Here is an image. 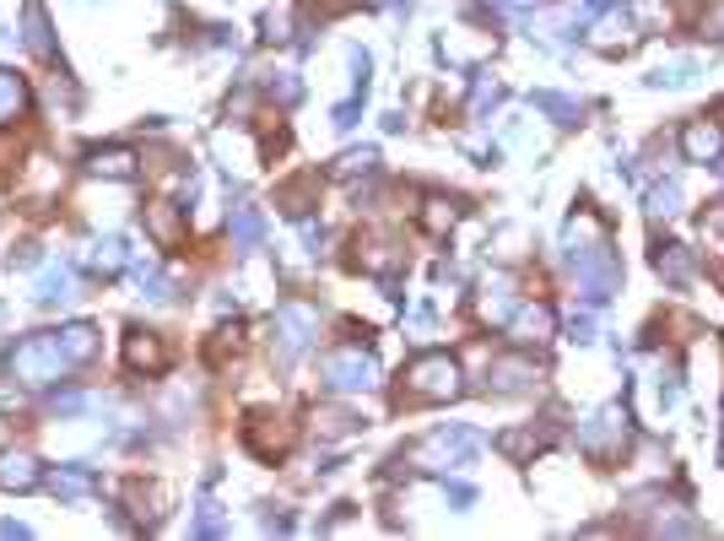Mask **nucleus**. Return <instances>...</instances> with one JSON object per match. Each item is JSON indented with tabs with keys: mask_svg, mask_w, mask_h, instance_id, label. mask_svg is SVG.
Instances as JSON below:
<instances>
[{
	"mask_svg": "<svg viewBox=\"0 0 724 541\" xmlns=\"http://www.w3.org/2000/svg\"><path fill=\"white\" fill-rule=\"evenodd\" d=\"M6 369H11V379L43 390V384H54V379L71 369V358H66L60 335H28V341H17V347L6 352Z\"/></svg>",
	"mask_w": 724,
	"mask_h": 541,
	"instance_id": "nucleus-1",
	"label": "nucleus"
},
{
	"mask_svg": "<svg viewBox=\"0 0 724 541\" xmlns=\"http://www.w3.org/2000/svg\"><path fill=\"white\" fill-rule=\"evenodd\" d=\"M573 271H579V288L590 292V303H605L611 292L622 288V266H616V250L595 239V244H573Z\"/></svg>",
	"mask_w": 724,
	"mask_h": 541,
	"instance_id": "nucleus-2",
	"label": "nucleus"
},
{
	"mask_svg": "<svg viewBox=\"0 0 724 541\" xmlns=\"http://www.w3.org/2000/svg\"><path fill=\"white\" fill-rule=\"evenodd\" d=\"M405 395L411 401H454L460 395V363L443 358V352H422L405 369Z\"/></svg>",
	"mask_w": 724,
	"mask_h": 541,
	"instance_id": "nucleus-3",
	"label": "nucleus"
},
{
	"mask_svg": "<svg viewBox=\"0 0 724 541\" xmlns=\"http://www.w3.org/2000/svg\"><path fill=\"white\" fill-rule=\"evenodd\" d=\"M324 384H330L335 395H362V390H373V384H379V363H373V352H362V347H341V352H330V358H324Z\"/></svg>",
	"mask_w": 724,
	"mask_h": 541,
	"instance_id": "nucleus-4",
	"label": "nucleus"
},
{
	"mask_svg": "<svg viewBox=\"0 0 724 541\" xmlns=\"http://www.w3.org/2000/svg\"><path fill=\"white\" fill-rule=\"evenodd\" d=\"M579 444L590 450V455H616L622 444H627V412L622 407H601L595 417H584V428H579Z\"/></svg>",
	"mask_w": 724,
	"mask_h": 541,
	"instance_id": "nucleus-5",
	"label": "nucleus"
},
{
	"mask_svg": "<svg viewBox=\"0 0 724 541\" xmlns=\"http://www.w3.org/2000/svg\"><path fill=\"white\" fill-rule=\"evenodd\" d=\"M243 444H249L260 460H282L286 450H292V428H286L282 417L260 412V417H249V422H243Z\"/></svg>",
	"mask_w": 724,
	"mask_h": 541,
	"instance_id": "nucleus-6",
	"label": "nucleus"
},
{
	"mask_svg": "<svg viewBox=\"0 0 724 541\" xmlns=\"http://www.w3.org/2000/svg\"><path fill=\"white\" fill-rule=\"evenodd\" d=\"M276 331H282V358H298L314 341V331H320V314L303 309V303H282L276 309Z\"/></svg>",
	"mask_w": 724,
	"mask_h": 541,
	"instance_id": "nucleus-7",
	"label": "nucleus"
},
{
	"mask_svg": "<svg viewBox=\"0 0 724 541\" xmlns=\"http://www.w3.org/2000/svg\"><path fill=\"white\" fill-rule=\"evenodd\" d=\"M552 325H557V314H552L546 303H520V309L509 314V335H514L520 347H546V341H552Z\"/></svg>",
	"mask_w": 724,
	"mask_h": 541,
	"instance_id": "nucleus-8",
	"label": "nucleus"
},
{
	"mask_svg": "<svg viewBox=\"0 0 724 541\" xmlns=\"http://www.w3.org/2000/svg\"><path fill=\"white\" fill-rule=\"evenodd\" d=\"M682 152H686V163H720L724 158V130L703 114V120H686L682 130Z\"/></svg>",
	"mask_w": 724,
	"mask_h": 541,
	"instance_id": "nucleus-9",
	"label": "nucleus"
},
{
	"mask_svg": "<svg viewBox=\"0 0 724 541\" xmlns=\"http://www.w3.org/2000/svg\"><path fill=\"white\" fill-rule=\"evenodd\" d=\"M124 369H130V374H162V369H168V347H162V335H152V331L124 335Z\"/></svg>",
	"mask_w": 724,
	"mask_h": 541,
	"instance_id": "nucleus-10",
	"label": "nucleus"
},
{
	"mask_svg": "<svg viewBox=\"0 0 724 541\" xmlns=\"http://www.w3.org/2000/svg\"><path fill=\"white\" fill-rule=\"evenodd\" d=\"M39 482H43V471L33 455H22V450H6V455H0V488H6V493H33Z\"/></svg>",
	"mask_w": 724,
	"mask_h": 541,
	"instance_id": "nucleus-11",
	"label": "nucleus"
},
{
	"mask_svg": "<svg viewBox=\"0 0 724 541\" xmlns=\"http://www.w3.org/2000/svg\"><path fill=\"white\" fill-rule=\"evenodd\" d=\"M471 450H476V433H465V428H454V433H449V428H439V433H428V439H422V450H416V455L411 460H465L471 455Z\"/></svg>",
	"mask_w": 724,
	"mask_h": 541,
	"instance_id": "nucleus-12",
	"label": "nucleus"
},
{
	"mask_svg": "<svg viewBox=\"0 0 724 541\" xmlns=\"http://www.w3.org/2000/svg\"><path fill=\"white\" fill-rule=\"evenodd\" d=\"M530 379H541V369H535L530 358H497L486 384H492V390H530Z\"/></svg>",
	"mask_w": 724,
	"mask_h": 541,
	"instance_id": "nucleus-13",
	"label": "nucleus"
},
{
	"mask_svg": "<svg viewBox=\"0 0 724 541\" xmlns=\"http://www.w3.org/2000/svg\"><path fill=\"white\" fill-rule=\"evenodd\" d=\"M590 43L595 49H627L633 43V17L627 11H605L601 22L590 28Z\"/></svg>",
	"mask_w": 724,
	"mask_h": 541,
	"instance_id": "nucleus-14",
	"label": "nucleus"
},
{
	"mask_svg": "<svg viewBox=\"0 0 724 541\" xmlns=\"http://www.w3.org/2000/svg\"><path fill=\"white\" fill-rule=\"evenodd\" d=\"M654 271H660L665 282H676V288H686V282L697 277V260H692V250H686V244H665V250L654 254Z\"/></svg>",
	"mask_w": 724,
	"mask_h": 541,
	"instance_id": "nucleus-15",
	"label": "nucleus"
},
{
	"mask_svg": "<svg viewBox=\"0 0 724 541\" xmlns=\"http://www.w3.org/2000/svg\"><path fill=\"white\" fill-rule=\"evenodd\" d=\"M22 43H28L39 60H54V43H49V17H43L39 0H28V6H22Z\"/></svg>",
	"mask_w": 724,
	"mask_h": 541,
	"instance_id": "nucleus-16",
	"label": "nucleus"
},
{
	"mask_svg": "<svg viewBox=\"0 0 724 541\" xmlns=\"http://www.w3.org/2000/svg\"><path fill=\"white\" fill-rule=\"evenodd\" d=\"M87 168L103 173V179H135V152L130 147H98V152H87Z\"/></svg>",
	"mask_w": 724,
	"mask_h": 541,
	"instance_id": "nucleus-17",
	"label": "nucleus"
},
{
	"mask_svg": "<svg viewBox=\"0 0 724 541\" xmlns=\"http://www.w3.org/2000/svg\"><path fill=\"white\" fill-rule=\"evenodd\" d=\"M147 228H152V239H158L162 250H173V244L184 239V217H179V207H168V201L147 207Z\"/></svg>",
	"mask_w": 724,
	"mask_h": 541,
	"instance_id": "nucleus-18",
	"label": "nucleus"
},
{
	"mask_svg": "<svg viewBox=\"0 0 724 541\" xmlns=\"http://www.w3.org/2000/svg\"><path fill=\"white\" fill-rule=\"evenodd\" d=\"M454 222H460V207H454L449 196H428V201H422V228H428L433 239H443Z\"/></svg>",
	"mask_w": 724,
	"mask_h": 541,
	"instance_id": "nucleus-19",
	"label": "nucleus"
},
{
	"mask_svg": "<svg viewBox=\"0 0 724 541\" xmlns=\"http://www.w3.org/2000/svg\"><path fill=\"white\" fill-rule=\"evenodd\" d=\"M228 233H233V244H239V250H254V244H260V211H254V207H233V217H228Z\"/></svg>",
	"mask_w": 724,
	"mask_h": 541,
	"instance_id": "nucleus-20",
	"label": "nucleus"
},
{
	"mask_svg": "<svg viewBox=\"0 0 724 541\" xmlns=\"http://www.w3.org/2000/svg\"><path fill=\"white\" fill-rule=\"evenodd\" d=\"M509 314H514V298H509V277H497V288L482 292V320H497V325H509Z\"/></svg>",
	"mask_w": 724,
	"mask_h": 541,
	"instance_id": "nucleus-21",
	"label": "nucleus"
},
{
	"mask_svg": "<svg viewBox=\"0 0 724 541\" xmlns=\"http://www.w3.org/2000/svg\"><path fill=\"white\" fill-rule=\"evenodd\" d=\"M22 103H28V87L17 82L11 71H0V126H6V120H17V114H22Z\"/></svg>",
	"mask_w": 724,
	"mask_h": 541,
	"instance_id": "nucleus-22",
	"label": "nucleus"
},
{
	"mask_svg": "<svg viewBox=\"0 0 724 541\" xmlns=\"http://www.w3.org/2000/svg\"><path fill=\"white\" fill-rule=\"evenodd\" d=\"M644 211L654 222H660V217H676V211H682V190H676V184H654L644 196Z\"/></svg>",
	"mask_w": 724,
	"mask_h": 541,
	"instance_id": "nucleus-23",
	"label": "nucleus"
},
{
	"mask_svg": "<svg viewBox=\"0 0 724 541\" xmlns=\"http://www.w3.org/2000/svg\"><path fill=\"white\" fill-rule=\"evenodd\" d=\"M92 325H71V331H60V347H66V358H71V363H81V358H92V347H98V341H92Z\"/></svg>",
	"mask_w": 724,
	"mask_h": 541,
	"instance_id": "nucleus-24",
	"label": "nucleus"
},
{
	"mask_svg": "<svg viewBox=\"0 0 724 541\" xmlns=\"http://www.w3.org/2000/svg\"><path fill=\"white\" fill-rule=\"evenodd\" d=\"M39 298H43V303H54V298L66 303V298H71V271H60V266H49V271H43V277H39Z\"/></svg>",
	"mask_w": 724,
	"mask_h": 541,
	"instance_id": "nucleus-25",
	"label": "nucleus"
},
{
	"mask_svg": "<svg viewBox=\"0 0 724 541\" xmlns=\"http://www.w3.org/2000/svg\"><path fill=\"white\" fill-rule=\"evenodd\" d=\"M49 488H54L60 499H81V493L92 488V477H87V471H54V477H49Z\"/></svg>",
	"mask_w": 724,
	"mask_h": 541,
	"instance_id": "nucleus-26",
	"label": "nucleus"
},
{
	"mask_svg": "<svg viewBox=\"0 0 724 541\" xmlns=\"http://www.w3.org/2000/svg\"><path fill=\"white\" fill-rule=\"evenodd\" d=\"M92 266H98L103 277H114V271L124 266V244H120V239H103V244L92 250Z\"/></svg>",
	"mask_w": 724,
	"mask_h": 541,
	"instance_id": "nucleus-27",
	"label": "nucleus"
},
{
	"mask_svg": "<svg viewBox=\"0 0 724 541\" xmlns=\"http://www.w3.org/2000/svg\"><path fill=\"white\" fill-rule=\"evenodd\" d=\"M535 109L557 114V126H573V120H579V103H567V98H557V92H535Z\"/></svg>",
	"mask_w": 724,
	"mask_h": 541,
	"instance_id": "nucleus-28",
	"label": "nucleus"
},
{
	"mask_svg": "<svg viewBox=\"0 0 724 541\" xmlns=\"http://www.w3.org/2000/svg\"><path fill=\"white\" fill-rule=\"evenodd\" d=\"M314 422H320V433H330V439H341V433H352L358 422H352V412H341V407H324V412H314Z\"/></svg>",
	"mask_w": 724,
	"mask_h": 541,
	"instance_id": "nucleus-29",
	"label": "nucleus"
},
{
	"mask_svg": "<svg viewBox=\"0 0 724 541\" xmlns=\"http://www.w3.org/2000/svg\"><path fill=\"white\" fill-rule=\"evenodd\" d=\"M373 163H379V152H373V147H362V152H346V158L335 163V173H346V179H352V173H368Z\"/></svg>",
	"mask_w": 724,
	"mask_h": 541,
	"instance_id": "nucleus-30",
	"label": "nucleus"
},
{
	"mask_svg": "<svg viewBox=\"0 0 724 541\" xmlns=\"http://www.w3.org/2000/svg\"><path fill=\"white\" fill-rule=\"evenodd\" d=\"M703 33H708V39H724V0H714V6L703 11Z\"/></svg>",
	"mask_w": 724,
	"mask_h": 541,
	"instance_id": "nucleus-31",
	"label": "nucleus"
},
{
	"mask_svg": "<svg viewBox=\"0 0 724 541\" xmlns=\"http://www.w3.org/2000/svg\"><path fill=\"white\" fill-rule=\"evenodd\" d=\"M573 341H595V314H573Z\"/></svg>",
	"mask_w": 724,
	"mask_h": 541,
	"instance_id": "nucleus-32",
	"label": "nucleus"
}]
</instances>
